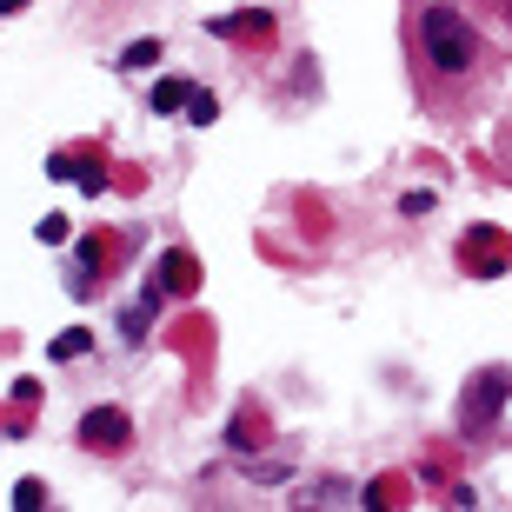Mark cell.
<instances>
[{"label": "cell", "mask_w": 512, "mask_h": 512, "mask_svg": "<svg viewBox=\"0 0 512 512\" xmlns=\"http://www.w3.org/2000/svg\"><path fill=\"white\" fill-rule=\"evenodd\" d=\"M506 393H512V373H506V366L473 373V386H466V399H459V426H466V433H486V426H493V413L506 406Z\"/></svg>", "instance_id": "7a4b0ae2"}, {"label": "cell", "mask_w": 512, "mask_h": 512, "mask_svg": "<svg viewBox=\"0 0 512 512\" xmlns=\"http://www.w3.org/2000/svg\"><path fill=\"white\" fill-rule=\"evenodd\" d=\"M40 240H47V247H60V240H67V220H60V213H54V220H40Z\"/></svg>", "instance_id": "9c48e42d"}, {"label": "cell", "mask_w": 512, "mask_h": 512, "mask_svg": "<svg viewBox=\"0 0 512 512\" xmlns=\"http://www.w3.org/2000/svg\"><path fill=\"white\" fill-rule=\"evenodd\" d=\"M14 7H27V0H0V14H14Z\"/></svg>", "instance_id": "30bf717a"}, {"label": "cell", "mask_w": 512, "mask_h": 512, "mask_svg": "<svg viewBox=\"0 0 512 512\" xmlns=\"http://www.w3.org/2000/svg\"><path fill=\"white\" fill-rule=\"evenodd\" d=\"M74 353H87V326H74V333L54 340V360H74Z\"/></svg>", "instance_id": "52a82bcc"}, {"label": "cell", "mask_w": 512, "mask_h": 512, "mask_svg": "<svg viewBox=\"0 0 512 512\" xmlns=\"http://www.w3.org/2000/svg\"><path fill=\"white\" fill-rule=\"evenodd\" d=\"M187 100H193L187 80H160V87H153V114H173V107H187Z\"/></svg>", "instance_id": "5b68a950"}, {"label": "cell", "mask_w": 512, "mask_h": 512, "mask_svg": "<svg viewBox=\"0 0 512 512\" xmlns=\"http://www.w3.org/2000/svg\"><path fill=\"white\" fill-rule=\"evenodd\" d=\"M193 280H200V266H193L187 253H167V260H160V293H193Z\"/></svg>", "instance_id": "277c9868"}, {"label": "cell", "mask_w": 512, "mask_h": 512, "mask_svg": "<svg viewBox=\"0 0 512 512\" xmlns=\"http://www.w3.org/2000/svg\"><path fill=\"white\" fill-rule=\"evenodd\" d=\"M14 506H20V512L47 506V486H40V479H20V486H14Z\"/></svg>", "instance_id": "8992f818"}, {"label": "cell", "mask_w": 512, "mask_h": 512, "mask_svg": "<svg viewBox=\"0 0 512 512\" xmlns=\"http://www.w3.org/2000/svg\"><path fill=\"white\" fill-rule=\"evenodd\" d=\"M419 40H426V60H433L439 74H466L473 67V27L453 7H426L419 14Z\"/></svg>", "instance_id": "6da1fadb"}, {"label": "cell", "mask_w": 512, "mask_h": 512, "mask_svg": "<svg viewBox=\"0 0 512 512\" xmlns=\"http://www.w3.org/2000/svg\"><path fill=\"white\" fill-rule=\"evenodd\" d=\"M127 439H133V419L120 413V406H100V413L80 419V446H94V453H114Z\"/></svg>", "instance_id": "3957f363"}, {"label": "cell", "mask_w": 512, "mask_h": 512, "mask_svg": "<svg viewBox=\"0 0 512 512\" xmlns=\"http://www.w3.org/2000/svg\"><path fill=\"white\" fill-rule=\"evenodd\" d=\"M153 60H160V47H153V40H140V47H127V54H120V67L133 74V67H153Z\"/></svg>", "instance_id": "ba28073f"}]
</instances>
